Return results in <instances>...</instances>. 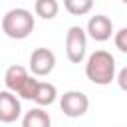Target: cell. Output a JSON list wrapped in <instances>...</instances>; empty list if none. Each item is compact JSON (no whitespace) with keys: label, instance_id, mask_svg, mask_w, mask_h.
<instances>
[{"label":"cell","instance_id":"7c38bea8","mask_svg":"<svg viewBox=\"0 0 127 127\" xmlns=\"http://www.w3.org/2000/svg\"><path fill=\"white\" fill-rule=\"evenodd\" d=\"M64 8L71 16H85L93 8V0H64Z\"/></svg>","mask_w":127,"mask_h":127},{"label":"cell","instance_id":"3957f363","mask_svg":"<svg viewBox=\"0 0 127 127\" xmlns=\"http://www.w3.org/2000/svg\"><path fill=\"white\" fill-rule=\"evenodd\" d=\"M4 83H6V89L12 91L14 95H20L22 99H32L38 79L32 77L26 67L10 65L6 69V73H4Z\"/></svg>","mask_w":127,"mask_h":127},{"label":"cell","instance_id":"7a4b0ae2","mask_svg":"<svg viewBox=\"0 0 127 127\" xmlns=\"http://www.w3.org/2000/svg\"><path fill=\"white\" fill-rule=\"evenodd\" d=\"M36 20L26 8H12L2 16V32L12 40H24L34 32Z\"/></svg>","mask_w":127,"mask_h":127},{"label":"cell","instance_id":"ba28073f","mask_svg":"<svg viewBox=\"0 0 127 127\" xmlns=\"http://www.w3.org/2000/svg\"><path fill=\"white\" fill-rule=\"evenodd\" d=\"M20 115H22L20 99L8 89L0 91V121L2 123H14L16 119H20Z\"/></svg>","mask_w":127,"mask_h":127},{"label":"cell","instance_id":"30bf717a","mask_svg":"<svg viewBox=\"0 0 127 127\" xmlns=\"http://www.w3.org/2000/svg\"><path fill=\"white\" fill-rule=\"evenodd\" d=\"M22 127H52V119H50L48 111H44L42 107H34L24 113Z\"/></svg>","mask_w":127,"mask_h":127},{"label":"cell","instance_id":"4fadbf2b","mask_svg":"<svg viewBox=\"0 0 127 127\" xmlns=\"http://www.w3.org/2000/svg\"><path fill=\"white\" fill-rule=\"evenodd\" d=\"M115 48L121 54H127V28H121L115 32Z\"/></svg>","mask_w":127,"mask_h":127},{"label":"cell","instance_id":"5b68a950","mask_svg":"<svg viewBox=\"0 0 127 127\" xmlns=\"http://www.w3.org/2000/svg\"><path fill=\"white\" fill-rule=\"evenodd\" d=\"M60 107L64 111L65 117H83L89 109V99L83 91H77V89H69L65 91L62 97H60Z\"/></svg>","mask_w":127,"mask_h":127},{"label":"cell","instance_id":"277c9868","mask_svg":"<svg viewBox=\"0 0 127 127\" xmlns=\"http://www.w3.org/2000/svg\"><path fill=\"white\" fill-rule=\"evenodd\" d=\"M87 54V34L81 26H71L65 34V56L71 64H81Z\"/></svg>","mask_w":127,"mask_h":127},{"label":"cell","instance_id":"5bb4252c","mask_svg":"<svg viewBox=\"0 0 127 127\" xmlns=\"http://www.w3.org/2000/svg\"><path fill=\"white\" fill-rule=\"evenodd\" d=\"M117 81H119V87L121 89H127V67H123L117 75Z\"/></svg>","mask_w":127,"mask_h":127},{"label":"cell","instance_id":"9c48e42d","mask_svg":"<svg viewBox=\"0 0 127 127\" xmlns=\"http://www.w3.org/2000/svg\"><path fill=\"white\" fill-rule=\"evenodd\" d=\"M58 97V89L54 83L50 81H38L36 83V89H34V95H32V101L38 103L40 107L44 105H52Z\"/></svg>","mask_w":127,"mask_h":127},{"label":"cell","instance_id":"8992f818","mask_svg":"<svg viewBox=\"0 0 127 127\" xmlns=\"http://www.w3.org/2000/svg\"><path fill=\"white\" fill-rule=\"evenodd\" d=\"M56 67V54L48 48H36L30 54V71L36 77L50 75Z\"/></svg>","mask_w":127,"mask_h":127},{"label":"cell","instance_id":"6da1fadb","mask_svg":"<svg viewBox=\"0 0 127 127\" xmlns=\"http://www.w3.org/2000/svg\"><path fill=\"white\" fill-rule=\"evenodd\" d=\"M115 58L107 50H95L85 62V75L95 85H109L115 79Z\"/></svg>","mask_w":127,"mask_h":127},{"label":"cell","instance_id":"52a82bcc","mask_svg":"<svg viewBox=\"0 0 127 127\" xmlns=\"http://www.w3.org/2000/svg\"><path fill=\"white\" fill-rule=\"evenodd\" d=\"M85 34L95 42H107L113 34V22L105 14H95L87 20Z\"/></svg>","mask_w":127,"mask_h":127},{"label":"cell","instance_id":"8fae6325","mask_svg":"<svg viewBox=\"0 0 127 127\" xmlns=\"http://www.w3.org/2000/svg\"><path fill=\"white\" fill-rule=\"evenodd\" d=\"M34 12L42 20H54L60 12V4H58V0H36Z\"/></svg>","mask_w":127,"mask_h":127},{"label":"cell","instance_id":"9a60e30c","mask_svg":"<svg viewBox=\"0 0 127 127\" xmlns=\"http://www.w3.org/2000/svg\"><path fill=\"white\" fill-rule=\"evenodd\" d=\"M121 2H127V0H121Z\"/></svg>","mask_w":127,"mask_h":127}]
</instances>
